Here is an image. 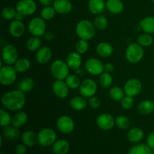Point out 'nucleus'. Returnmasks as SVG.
Instances as JSON below:
<instances>
[{
  "instance_id": "f257e3e1",
  "label": "nucleus",
  "mask_w": 154,
  "mask_h": 154,
  "mask_svg": "<svg viewBox=\"0 0 154 154\" xmlns=\"http://www.w3.org/2000/svg\"><path fill=\"white\" fill-rule=\"evenodd\" d=\"M1 102L6 110L11 111H18L22 109L26 104V96L24 93L20 90H11L5 93L2 96Z\"/></svg>"
},
{
  "instance_id": "f03ea898",
  "label": "nucleus",
  "mask_w": 154,
  "mask_h": 154,
  "mask_svg": "<svg viewBox=\"0 0 154 154\" xmlns=\"http://www.w3.org/2000/svg\"><path fill=\"white\" fill-rule=\"evenodd\" d=\"M96 29L94 23L89 20H81L77 23L75 27L76 34L80 39L89 41L96 35Z\"/></svg>"
},
{
  "instance_id": "7ed1b4c3",
  "label": "nucleus",
  "mask_w": 154,
  "mask_h": 154,
  "mask_svg": "<svg viewBox=\"0 0 154 154\" xmlns=\"http://www.w3.org/2000/svg\"><path fill=\"white\" fill-rule=\"evenodd\" d=\"M144 55V48L137 43H132L126 48L125 57L130 63H138L143 59Z\"/></svg>"
},
{
  "instance_id": "20e7f679",
  "label": "nucleus",
  "mask_w": 154,
  "mask_h": 154,
  "mask_svg": "<svg viewBox=\"0 0 154 154\" xmlns=\"http://www.w3.org/2000/svg\"><path fill=\"white\" fill-rule=\"evenodd\" d=\"M69 66L62 60H56L51 66V73L56 80H66L69 75Z\"/></svg>"
},
{
  "instance_id": "39448f33",
  "label": "nucleus",
  "mask_w": 154,
  "mask_h": 154,
  "mask_svg": "<svg viewBox=\"0 0 154 154\" xmlns=\"http://www.w3.org/2000/svg\"><path fill=\"white\" fill-rule=\"evenodd\" d=\"M17 72L14 67L10 65H5L0 69V83L2 85L8 87L12 85L17 80Z\"/></svg>"
},
{
  "instance_id": "423d86ee",
  "label": "nucleus",
  "mask_w": 154,
  "mask_h": 154,
  "mask_svg": "<svg viewBox=\"0 0 154 154\" xmlns=\"http://www.w3.org/2000/svg\"><path fill=\"white\" fill-rule=\"evenodd\" d=\"M57 141V133L51 128L41 129L38 133V143L42 147L52 146Z\"/></svg>"
},
{
  "instance_id": "0eeeda50",
  "label": "nucleus",
  "mask_w": 154,
  "mask_h": 154,
  "mask_svg": "<svg viewBox=\"0 0 154 154\" xmlns=\"http://www.w3.org/2000/svg\"><path fill=\"white\" fill-rule=\"evenodd\" d=\"M46 23L42 17H33L28 24V30L32 36L40 37L44 35L46 32Z\"/></svg>"
},
{
  "instance_id": "6e6552de",
  "label": "nucleus",
  "mask_w": 154,
  "mask_h": 154,
  "mask_svg": "<svg viewBox=\"0 0 154 154\" xmlns=\"http://www.w3.org/2000/svg\"><path fill=\"white\" fill-rule=\"evenodd\" d=\"M18 60V51L13 45H5L2 50V60L5 65H14Z\"/></svg>"
},
{
  "instance_id": "1a4fd4ad",
  "label": "nucleus",
  "mask_w": 154,
  "mask_h": 154,
  "mask_svg": "<svg viewBox=\"0 0 154 154\" xmlns=\"http://www.w3.org/2000/svg\"><path fill=\"white\" fill-rule=\"evenodd\" d=\"M97 89L98 86L96 81L91 78H87L81 82L79 87V92L80 94L84 98L90 99L96 95Z\"/></svg>"
},
{
  "instance_id": "9d476101",
  "label": "nucleus",
  "mask_w": 154,
  "mask_h": 154,
  "mask_svg": "<svg viewBox=\"0 0 154 154\" xmlns=\"http://www.w3.org/2000/svg\"><path fill=\"white\" fill-rule=\"evenodd\" d=\"M16 10L24 17L30 16L35 13L37 5L35 0H20L17 3Z\"/></svg>"
},
{
  "instance_id": "9b49d317",
  "label": "nucleus",
  "mask_w": 154,
  "mask_h": 154,
  "mask_svg": "<svg viewBox=\"0 0 154 154\" xmlns=\"http://www.w3.org/2000/svg\"><path fill=\"white\" fill-rule=\"evenodd\" d=\"M57 127L62 133L70 134L75 129V122L69 116H61L57 120Z\"/></svg>"
},
{
  "instance_id": "f8f14e48",
  "label": "nucleus",
  "mask_w": 154,
  "mask_h": 154,
  "mask_svg": "<svg viewBox=\"0 0 154 154\" xmlns=\"http://www.w3.org/2000/svg\"><path fill=\"white\" fill-rule=\"evenodd\" d=\"M123 90H124L126 96L135 97V96L139 95L141 92L142 84L137 78H131L125 83Z\"/></svg>"
},
{
  "instance_id": "ddd939ff",
  "label": "nucleus",
  "mask_w": 154,
  "mask_h": 154,
  "mask_svg": "<svg viewBox=\"0 0 154 154\" xmlns=\"http://www.w3.org/2000/svg\"><path fill=\"white\" fill-rule=\"evenodd\" d=\"M85 69L91 75H100L104 72V64L100 60L93 57L86 61Z\"/></svg>"
},
{
  "instance_id": "4468645a",
  "label": "nucleus",
  "mask_w": 154,
  "mask_h": 154,
  "mask_svg": "<svg viewBox=\"0 0 154 154\" xmlns=\"http://www.w3.org/2000/svg\"><path fill=\"white\" fill-rule=\"evenodd\" d=\"M96 125L102 130H111L115 125V119L111 114H108V113H104V114H100L97 117Z\"/></svg>"
},
{
  "instance_id": "2eb2a0df",
  "label": "nucleus",
  "mask_w": 154,
  "mask_h": 154,
  "mask_svg": "<svg viewBox=\"0 0 154 154\" xmlns=\"http://www.w3.org/2000/svg\"><path fill=\"white\" fill-rule=\"evenodd\" d=\"M52 90L57 97L66 99L69 93V87L63 80H56L52 84Z\"/></svg>"
},
{
  "instance_id": "dca6fc26",
  "label": "nucleus",
  "mask_w": 154,
  "mask_h": 154,
  "mask_svg": "<svg viewBox=\"0 0 154 154\" xmlns=\"http://www.w3.org/2000/svg\"><path fill=\"white\" fill-rule=\"evenodd\" d=\"M66 62L71 70L77 71L81 68L82 64L81 55L77 51H72L68 54Z\"/></svg>"
},
{
  "instance_id": "f3484780",
  "label": "nucleus",
  "mask_w": 154,
  "mask_h": 154,
  "mask_svg": "<svg viewBox=\"0 0 154 154\" xmlns=\"http://www.w3.org/2000/svg\"><path fill=\"white\" fill-rule=\"evenodd\" d=\"M52 58V51L48 46L42 47L36 51L35 59L41 65L47 64Z\"/></svg>"
},
{
  "instance_id": "a211bd4d",
  "label": "nucleus",
  "mask_w": 154,
  "mask_h": 154,
  "mask_svg": "<svg viewBox=\"0 0 154 154\" xmlns=\"http://www.w3.org/2000/svg\"><path fill=\"white\" fill-rule=\"evenodd\" d=\"M26 31V26L23 21L14 20L12 21L8 27L9 34L14 38H20L24 34Z\"/></svg>"
},
{
  "instance_id": "6ab92c4d",
  "label": "nucleus",
  "mask_w": 154,
  "mask_h": 154,
  "mask_svg": "<svg viewBox=\"0 0 154 154\" xmlns=\"http://www.w3.org/2000/svg\"><path fill=\"white\" fill-rule=\"evenodd\" d=\"M57 13L67 14L72 10V4L70 0H54L53 4Z\"/></svg>"
},
{
  "instance_id": "aec40b11",
  "label": "nucleus",
  "mask_w": 154,
  "mask_h": 154,
  "mask_svg": "<svg viewBox=\"0 0 154 154\" xmlns=\"http://www.w3.org/2000/svg\"><path fill=\"white\" fill-rule=\"evenodd\" d=\"M106 8V2L104 0H89L88 9L93 14H101Z\"/></svg>"
},
{
  "instance_id": "412c9836",
  "label": "nucleus",
  "mask_w": 154,
  "mask_h": 154,
  "mask_svg": "<svg viewBox=\"0 0 154 154\" xmlns=\"http://www.w3.org/2000/svg\"><path fill=\"white\" fill-rule=\"evenodd\" d=\"M96 52L98 55L103 58H108L111 57L114 53V48L112 45L108 42H100L96 47Z\"/></svg>"
},
{
  "instance_id": "4be33fe9",
  "label": "nucleus",
  "mask_w": 154,
  "mask_h": 154,
  "mask_svg": "<svg viewBox=\"0 0 154 154\" xmlns=\"http://www.w3.org/2000/svg\"><path fill=\"white\" fill-rule=\"evenodd\" d=\"M69 149L70 144L64 139L57 140L52 145V152L54 154H67Z\"/></svg>"
},
{
  "instance_id": "5701e85b",
  "label": "nucleus",
  "mask_w": 154,
  "mask_h": 154,
  "mask_svg": "<svg viewBox=\"0 0 154 154\" xmlns=\"http://www.w3.org/2000/svg\"><path fill=\"white\" fill-rule=\"evenodd\" d=\"M106 8L110 13L119 14L123 12L124 9V5L121 0H107Z\"/></svg>"
},
{
  "instance_id": "b1692460",
  "label": "nucleus",
  "mask_w": 154,
  "mask_h": 154,
  "mask_svg": "<svg viewBox=\"0 0 154 154\" xmlns=\"http://www.w3.org/2000/svg\"><path fill=\"white\" fill-rule=\"evenodd\" d=\"M23 144L27 147H33L38 143V135L31 130H27L21 135Z\"/></svg>"
},
{
  "instance_id": "393cba45",
  "label": "nucleus",
  "mask_w": 154,
  "mask_h": 154,
  "mask_svg": "<svg viewBox=\"0 0 154 154\" xmlns=\"http://www.w3.org/2000/svg\"><path fill=\"white\" fill-rule=\"evenodd\" d=\"M144 132L142 129L138 127H134L129 129L127 133V138L130 142L138 143L144 138Z\"/></svg>"
},
{
  "instance_id": "a878e982",
  "label": "nucleus",
  "mask_w": 154,
  "mask_h": 154,
  "mask_svg": "<svg viewBox=\"0 0 154 154\" xmlns=\"http://www.w3.org/2000/svg\"><path fill=\"white\" fill-rule=\"evenodd\" d=\"M69 105L73 110L80 111L87 108V102L84 96H75L71 99Z\"/></svg>"
},
{
  "instance_id": "bb28decb",
  "label": "nucleus",
  "mask_w": 154,
  "mask_h": 154,
  "mask_svg": "<svg viewBox=\"0 0 154 154\" xmlns=\"http://www.w3.org/2000/svg\"><path fill=\"white\" fill-rule=\"evenodd\" d=\"M141 29L148 34H154V17L148 16L143 18L140 21Z\"/></svg>"
},
{
  "instance_id": "cd10ccee",
  "label": "nucleus",
  "mask_w": 154,
  "mask_h": 154,
  "mask_svg": "<svg viewBox=\"0 0 154 154\" xmlns=\"http://www.w3.org/2000/svg\"><path fill=\"white\" fill-rule=\"evenodd\" d=\"M3 135L8 140L15 141V140H17L20 138V132L17 127H15L13 125H11V126L9 125V126L4 127V129H3Z\"/></svg>"
},
{
  "instance_id": "c85d7f7f",
  "label": "nucleus",
  "mask_w": 154,
  "mask_h": 154,
  "mask_svg": "<svg viewBox=\"0 0 154 154\" xmlns=\"http://www.w3.org/2000/svg\"><path fill=\"white\" fill-rule=\"evenodd\" d=\"M138 111L143 115H149L154 111V102L153 101L144 100L138 105Z\"/></svg>"
},
{
  "instance_id": "c756f323",
  "label": "nucleus",
  "mask_w": 154,
  "mask_h": 154,
  "mask_svg": "<svg viewBox=\"0 0 154 154\" xmlns=\"http://www.w3.org/2000/svg\"><path fill=\"white\" fill-rule=\"evenodd\" d=\"M35 81L31 78H25L20 81L18 84V90L22 91L23 93H29L34 89Z\"/></svg>"
},
{
  "instance_id": "7c9ffc66",
  "label": "nucleus",
  "mask_w": 154,
  "mask_h": 154,
  "mask_svg": "<svg viewBox=\"0 0 154 154\" xmlns=\"http://www.w3.org/2000/svg\"><path fill=\"white\" fill-rule=\"evenodd\" d=\"M28 120V114L24 111L17 112L12 118L11 125L15 127L20 128L25 125Z\"/></svg>"
},
{
  "instance_id": "2f4dec72",
  "label": "nucleus",
  "mask_w": 154,
  "mask_h": 154,
  "mask_svg": "<svg viewBox=\"0 0 154 154\" xmlns=\"http://www.w3.org/2000/svg\"><path fill=\"white\" fill-rule=\"evenodd\" d=\"M31 66V63L27 58H20L17 60L14 65V67L16 69L17 73H23L27 72Z\"/></svg>"
},
{
  "instance_id": "473e14b6",
  "label": "nucleus",
  "mask_w": 154,
  "mask_h": 154,
  "mask_svg": "<svg viewBox=\"0 0 154 154\" xmlns=\"http://www.w3.org/2000/svg\"><path fill=\"white\" fill-rule=\"evenodd\" d=\"M125 91L120 87H113L109 90V96L112 100L115 102H121L125 97Z\"/></svg>"
},
{
  "instance_id": "72a5a7b5",
  "label": "nucleus",
  "mask_w": 154,
  "mask_h": 154,
  "mask_svg": "<svg viewBox=\"0 0 154 154\" xmlns=\"http://www.w3.org/2000/svg\"><path fill=\"white\" fill-rule=\"evenodd\" d=\"M151 150L147 144H138L131 147L128 154H151Z\"/></svg>"
},
{
  "instance_id": "f704fd0d",
  "label": "nucleus",
  "mask_w": 154,
  "mask_h": 154,
  "mask_svg": "<svg viewBox=\"0 0 154 154\" xmlns=\"http://www.w3.org/2000/svg\"><path fill=\"white\" fill-rule=\"evenodd\" d=\"M113 83V78L111 73L104 72L103 73L99 75V84L100 87L103 89H108L111 87Z\"/></svg>"
},
{
  "instance_id": "c9c22d12",
  "label": "nucleus",
  "mask_w": 154,
  "mask_h": 154,
  "mask_svg": "<svg viewBox=\"0 0 154 154\" xmlns=\"http://www.w3.org/2000/svg\"><path fill=\"white\" fill-rule=\"evenodd\" d=\"M42 48V40L37 36H32L27 40L26 48L28 51L35 52Z\"/></svg>"
},
{
  "instance_id": "e433bc0d",
  "label": "nucleus",
  "mask_w": 154,
  "mask_h": 154,
  "mask_svg": "<svg viewBox=\"0 0 154 154\" xmlns=\"http://www.w3.org/2000/svg\"><path fill=\"white\" fill-rule=\"evenodd\" d=\"M95 27L96 29L100 30V31H103L107 29L108 26V20L105 16L103 15H96V17L94 18V21H93Z\"/></svg>"
},
{
  "instance_id": "4c0bfd02",
  "label": "nucleus",
  "mask_w": 154,
  "mask_h": 154,
  "mask_svg": "<svg viewBox=\"0 0 154 154\" xmlns=\"http://www.w3.org/2000/svg\"><path fill=\"white\" fill-rule=\"evenodd\" d=\"M66 83L68 87H69V89L76 90L80 87L81 81L79 76H78L77 75H69L66 78Z\"/></svg>"
},
{
  "instance_id": "58836bf2",
  "label": "nucleus",
  "mask_w": 154,
  "mask_h": 154,
  "mask_svg": "<svg viewBox=\"0 0 154 154\" xmlns=\"http://www.w3.org/2000/svg\"><path fill=\"white\" fill-rule=\"evenodd\" d=\"M137 42H138L141 46H142L143 48L150 47L153 42V36L151 35V34H148V33L144 32L138 36V38H137Z\"/></svg>"
},
{
  "instance_id": "ea45409f",
  "label": "nucleus",
  "mask_w": 154,
  "mask_h": 154,
  "mask_svg": "<svg viewBox=\"0 0 154 154\" xmlns=\"http://www.w3.org/2000/svg\"><path fill=\"white\" fill-rule=\"evenodd\" d=\"M57 11L54 9V6H45L41 11V17L45 20H50L55 17Z\"/></svg>"
},
{
  "instance_id": "a19ab883",
  "label": "nucleus",
  "mask_w": 154,
  "mask_h": 154,
  "mask_svg": "<svg viewBox=\"0 0 154 154\" xmlns=\"http://www.w3.org/2000/svg\"><path fill=\"white\" fill-rule=\"evenodd\" d=\"M115 125L120 129H129L131 125V121L129 118L126 116L120 115L115 118Z\"/></svg>"
},
{
  "instance_id": "79ce46f5",
  "label": "nucleus",
  "mask_w": 154,
  "mask_h": 154,
  "mask_svg": "<svg viewBox=\"0 0 154 154\" xmlns=\"http://www.w3.org/2000/svg\"><path fill=\"white\" fill-rule=\"evenodd\" d=\"M11 122L12 118L9 113L5 109L0 110V126L4 128L11 124Z\"/></svg>"
},
{
  "instance_id": "37998d69",
  "label": "nucleus",
  "mask_w": 154,
  "mask_h": 154,
  "mask_svg": "<svg viewBox=\"0 0 154 154\" xmlns=\"http://www.w3.org/2000/svg\"><path fill=\"white\" fill-rule=\"evenodd\" d=\"M16 14V8H14L10 6L4 8L2 11V17L3 19L6 20H11L12 19H14Z\"/></svg>"
},
{
  "instance_id": "c03bdc74",
  "label": "nucleus",
  "mask_w": 154,
  "mask_h": 154,
  "mask_svg": "<svg viewBox=\"0 0 154 154\" xmlns=\"http://www.w3.org/2000/svg\"><path fill=\"white\" fill-rule=\"evenodd\" d=\"M89 45L87 41L84 40V39H80L78 41L75 45V50L78 53H79L81 55L86 54L88 51Z\"/></svg>"
},
{
  "instance_id": "a18cd8bd",
  "label": "nucleus",
  "mask_w": 154,
  "mask_h": 154,
  "mask_svg": "<svg viewBox=\"0 0 154 154\" xmlns=\"http://www.w3.org/2000/svg\"><path fill=\"white\" fill-rule=\"evenodd\" d=\"M121 106L123 109L129 110L133 107L134 105V99L132 96H126L121 100Z\"/></svg>"
},
{
  "instance_id": "49530a36",
  "label": "nucleus",
  "mask_w": 154,
  "mask_h": 154,
  "mask_svg": "<svg viewBox=\"0 0 154 154\" xmlns=\"http://www.w3.org/2000/svg\"><path fill=\"white\" fill-rule=\"evenodd\" d=\"M88 103L93 109H98L101 106V100L95 96L89 99Z\"/></svg>"
},
{
  "instance_id": "de8ad7c7",
  "label": "nucleus",
  "mask_w": 154,
  "mask_h": 154,
  "mask_svg": "<svg viewBox=\"0 0 154 154\" xmlns=\"http://www.w3.org/2000/svg\"><path fill=\"white\" fill-rule=\"evenodd\" d=\"M26 153V146L24 144H19L15 147V154Z\"/></svg>"
},
{
  "instance_id": "09e8293b",
  "label": "nucleus",
  "mask_w": 154,
  "mask_h": 154,
  "mask_svg": "<svg viewBox=\"0 0 154 154\" xmlns=\"http://www.w3.org/2000/svg\"><path fill=\"white\" fill-rule=\"evenodd\" d=\"M147 144L152 150H154V132H152L147 136Z\"/></svg>"
},
{
  "instance_id": "8fccbe9b",
  "label": "nucleus",
  "mask_w": 154,
  "mask_h": 154,
  "mask_svg": "<svg viewBox=\"0 0 154 154\" xmlns=\"http://www.w3.org/2000/svg\"><path fill=\"white\" fill-rule=\"evenodd\" d=\"M114 66L111 63H107L104 64V72H108V73H111L114 72Z\"/></svg>"
},
{
  "instance_id": "3c124183",
  "label": "nucleus",
  "mask_w": 154,
  "mask_h": 154,
  "mask_svg": "<svg viewBox=\"0 0 154 154\" xmlns=\"http://www.w3.org/2000/svg\"><path fill=\"white\" fill-rule=\"evenodd\" d=\"M43 36H44V38H45V40L48 41V42H51V41H52L54 38V34H53L51 32H45V34Z\"/></svg>"
},
{
  "instance_id": "603ef678",
  "label": "nucleus",
  "mask_w": 154,
  "mask_h": 154,
  "mask_svg": "<svg viewBox=\"0 0 154 154\" xmlns=\"http://www.w3.org/2000/svg\"><path fill=\"white\" fill-rule=\"evenodd\" d=\"M41 5L44 6H50L51 5L54 4V0H38Z\"/></svg>"
},
{
  "instance_id": "864d4df0",
  "label": "nucleus",
  "mask_w": 154,
  "mask_h": 154,
  "mask_svg": "<svg viewBox=\"0 0 154 154\" xmlns=\"http://www.w3.org/2000/svg\"><path fill=\"white\" fill-rule=\"evenodd\" d=\"M23 17H24V16H23V15H22V14H21L18 13V12L17 11V14H16V15H15L14 20H16L23 21Z\"/></svg>"
},
{
  "instance_id": "5fc2aeb1",
  "label": "nucleus",
  "mask_w": 154,
  "mask_h": 154,
  "mask_svg": "<svg viewBox=\"0 0 154 154\" xmlns=\"http://www.w3.org/2000/svg\"><path fill=\"white\" fill-rule=\"evenodd\" d=\"M151 154H154V150H153V151L151 152Z\"/></svg>"
},
{
  "instance_id": "6e6d98bb",
  "label": "nucleus",
  "mask_w": 154,
  "mask_h": 154,
  "mask_svg": "<svg viewBox=\"0 0 154 154\" xmlns=\"http://www.w3.org/2000/svg\"><path fill=\"white\" fill-rule=\"evenodd\" d=\"M0 154H5V153H1Z\"/></svg>"
},
{
  "instance_id": "4d7b16f0",
  "label": "nucleus",
  "mask_w": 154,
  "mask_h": 154,
  "mask_svg": "<svg viewBox=\"0 0 154 154\" xmlns=\"http://www.w3.org/2000/svg\"><path fill=\"white\" fill-rule=\"evenodd\" d=\"M151 1H152V2H154V0H151Z\"/></svg>"
}]
</instances>
